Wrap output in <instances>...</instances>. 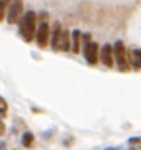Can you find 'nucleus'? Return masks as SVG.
Instances as JSON below:
<instances>
[{"mask_svg": "<svg viewBox=\"0 0 141 150\" xmlns=\"http://www.w3.org/2000/svg\"><path fill=\"white\" fill-rule=\"evenodd\" d=\"M36 28H38V15H36V12H33V10L25 12L23 17L20 18V22H18V30H20V35L23 36V40L27 43L35 40Z\"/></svg>", "mask_w": 141, "mask_h": 150, "instance_id": "1", "label": "nucleus"}, {"mask_svg": "<svg viewBox=\"0 0 141 150\" xmlns=\"http://www.w3.org/2000/svg\"><path fill=\"white\" fill-rule=\"evenodd\" d=\"M112 48H113V59L117 63V68L120 71H130L131 68V63H130V54H128V50L125 48V45L121 40H117L113 45H112Z\"/></svg>", "mask_w": 141, "mask_h": 150, "instance_id": "2", "label": "nucleus"}, {"mask_svg": "<svg viewBox=\"0 0 141 150\" xmlns=\"http://www.w3.org/2000/svg\"><path fill=\"white\" fill-rule=\"evenodd\" d=\"M23 17V2L22 0H12L7 7V22L10 25H17Z\"/></svg>", "mask_w": 141, "mask_h": 150, "instance_id": "3", "label": "nucleus"}, {"mask_svg": "<svg viewBox=\"0 0 141 150\" xmlns=\"http://www.w3.org/2000/svg\"><path fill=\"white\" fill-rule=\"evenodd\" d=\"M49 36H51V25L48 22H40L38 28H36V35H35V41L40 48L48 46L49 43Z\"/></svg>", "mask_w": 141, "mask_h": 150, "instance_id": "4", "label": "nucleus"}, {"mask_svg": "<svg viewBox=\"0 0 141 150\" xmlns=\"http://www.w3.org/2000/svg\"><path fill=\"white\" fill-rule=\"evenodd\" d=\"M82 51H84V56L85 59H87L89 64H97L98 63V53H100V46H98L97 43H94V41H90V43H85L82 45Z\"/></svg>", "mask_w": 141, "mask_h": 150, "instance_id": "5", "label": "nucleus"}, {"mask_svg": "<svg viewBox=\"0 0 141 150\" xmlns=\"http://www.w3.org/2000/svg\"><path fill=\"white\" fill-rule=\"evenodd\" d=\"M98 61H102L107 68H113L115 59H113V48L112 45H103L100 48V53H98Z\"/></svg>", "mask_w": 141, "mask_h": 150, "instance_id": "6", "label": "nucleus"}, {"mask_svg": "<svg viewBox=\"0 0 141 150\" xmlns=\"http://www.w3.org/2000/svg\"><path fill=\"white\" fill-rule=\"evenodd\" d=\"M80 43H82V31L74 28L70 31V51L77 54L80 51Z\"/></svg>", "mask_w": 141, "mask_h": 150, "instance_id": "7", "label": "nucleus"}, {"mask_svg": "<svg viewBox=\"0 0 141 150\" xmlns=\"http://www.w3.org/2000/svg\"><path fill=\"white\" fill-rule=\"evenodd\" d=\"M57 51H70V31H67L66 28H62V33L59 36Z\"/></svg>", "mask_w": 141, "mask_h": 150, "instance_id": "8", "label": "nucleus"}, {"mask_svg": "<svg viewBox=\"0 0 141 150\" xmlns=\"http://www.w3.org/2000/svg\"><path fill=\"white\" fill-rule=\"evenodd\" d=\"M62 33V27H61V23L56 22L53 25V28H51V36H49V41H51V48L56 50L57 51V43H59V36H61Z\"/></svg>", "mask_w": 141, "mask_h": 150, "instance_id": "9", "label": "nucleus"}, {"mask_svg": "<svg viewBox=\"0 0 141 150\" xmlns=\"http://www.w3.org/2000/svg\"><path fill=\"white\" fill-rule=\"evenodd\" d=\"M131 68L136 71H141V50L136 48L133 50V61H131Z\"/></svg>", "mask_w": 141, "mask_h": 150, "instance_id": "10", "label": "nucleus"}, {"mask_svg": "<svg viewBox=\"0 0 141 150\" xmlns=\"http://www.w3.org/2000/svg\"><path fill=\"white\" fill-rule=\"evenodd\" d=\"M33 142H35V135L31 132H25L22 135V145L25 147V149H30V147L33 145Z\"/></svg>", "mask_w": 141, "mask_h": 150, "instance_id": "11", "label": "nucleus"}, {"mask_svg": "<svg viewBox=\"0 0 141 150\" xmlns=\"http://www.w3.org/2000/svg\"><path fill=\"white\" fill-rule=\"evenodd\" d=\"M7 7H8V2H7V0H0V22H3V20H5Z\"/></svg>", "mask_w": 141, "mask_h": 150, "instance_id": "12", "label": "nucleus"}, {"mask_svg": "<svg viewBox=\"0 0 141 150\" xmlns=\"http://www.w3.org/2000/svg\"><path fill=\"white\" fill-rule=\"evenodd\" d=\"M7 110H8V104H7V101H5L3 97L0 96V114L5 115L7 114Z\"/></svg>", "mask_w": 141, "mask_h": 150, "instance_id": "13", "label": "nucleus"}, {"mask_svg": "<svg viewBox=\"0 0 141 150\" xmlns=\"http://www.w3.org/2000/svg\"><path fill=\"white\" fill-rule=\"evenodd\" d=\"M128 144L130 145H138V144H141V137H131V139H128Z\"/></svg>", "mask_w": 141, "mask_h": 150, "instance_id": "14", "label": "nucleus"}, {"mask_svg": "<svg viewBox=\"0 0 141 150\" xmlns=\"http://www.w3.org/2000/svg\"><path fill=\"white\" fill-rule=\"evenodd\" d=\"M90 43V33H82V45Z\"/></svg>", "mask_w": 141, "mask_h": 150, "instance_id": "15", "label": "nucleus"}, {"mask_svg": "<svg viewBox=\"0 0 141 150\" xmlns=\"http://www.w3.org/2000/svg\"><path fill=\"white\" fill-rule=\"evenodd\" d=\"M5 130H7V129H5V124L2 122V120H0V137L5 135Z\"/></svg>", "mask_w": 141, "mask_h": 150, "instance_id": "16", "label": "nucleus"}, {"mask_svg": "<svg viewBox=\"0 0 141 150\" xmlns=\"http://www.w3.org/2000/svg\"><path fill=\"white\" fill-rule=\"evenodd\" d=\"M0 150H7V145H5V142H0Z\"/></svg>", "mask_w": 141, "mask_h": 150, "instance_id": "17", "label": "nucleus"}, {"mask_svg": "<svg viewBox=\"0 0 141 150\" xmlns=\"http://www.w3.org/2000/svg\"><path fill=\"white\" fill-rule=\"evenodd\" d=\"M105 150H118V149H115V147H108V149H105Z\"/></svg>", "mask_w": 141, "mask_h": 150, "instance_id": "18", "label": "nucleus"}]
</instances>
